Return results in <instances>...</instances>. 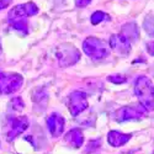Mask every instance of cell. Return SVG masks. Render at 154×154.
I'll use <instances>...</instances> for the list:
<instances>
[{
  "label": "cell",
  "mask_w": 154,
  "mask_h": 154,
  "mask_svg": "<svg viewBox=\"0 0 154 154\" xmlns=\"http://www.w3.org/2000/svg\"><path fill=\"white\" fill-rule=\"evenodd\" d=\"M134 93L147 111L154 110V85L147 76H139L134 83Z\"/></svg>",
  "instance_id": "cell-1"
},
{
  "label": "cell",
  "mask_w": 154,
  "mask_h": 154,
  "mask_svg": "<svg viewBox=\"0 0 154 154\" xmlns=\"http://www.w3.org/2000/svg\"><path fill=\"white\" fill-rule=\"evenodd\" d=\"M83 49L89 57H91L93 59H96V60L107 57L110 52L109 46L104 41L95 37L86 38L83 43Z\"/></svg>",
  "instance_id": "cell-2"
},
{
  "label": "cell",
  "mask_w": 154,
  "mask_h": 154,
  "mask_svg": "<svg viewBox=\"0 0 154 154\" xmlns=\"http://www.w3.org/2000/svg\"><path fill=\"white\" fill-rule=\"evenodd\" d=\"M147 110L142 105H137V106H125L117 111L116 115V120L119 122L123 121H136L139 120L144 116V113Z\"/></svg>",
  "instance_id": "cell-3"
},
{
  "label": "cell",
  "mask_w": 154,
  "mask_h": 154,
  "mask_svg": "<svg viewBox=\"0 0 154 154\" xmlns=\"http://www.w3.org/2000/svg\"><path fill=\"white\" fill-rule=\"evenodd\" d=\"M22 84V78L17 74H0V93H15Z\"/></svg>",
  "instance_id": "cell-4"
},
{
  "label": "cell",
  "mask_w": 154,
  "mask_h": 154,
  "mask_svg": "<svg viewBox=\"0 0 154 154\" xmlns=\"http://www.w3.org/2000/svg\"><path fill=\"white\" fill-rule=\"evenodd\" d=\"M68 107L69 111L72 112L73 116H78L80 112H83L88 107V101H86V95L80 91H75L69 96L68 101Z\"/></svg>",
  "instance_id": "cell-5"
},
{
  "label": "cell",
  "mask_w": 154,
  "mask_h": 154,
  "mask_svg": "<svg viewBox=\"0 0 154 154\" xmlns=\"http://www.w3.org/2000/svg\"><path fill=\"white\" fill-rule=\"evenodd\" d=\"M29 126V121L26 117H14L11 119L8 123V130H6V137L9 140L14 139L19 134H21Z\"/></svg>",
  "instance_id": "cell-6"
},
{
  "label": "cell",
  "mask_w": 154,
  "mask_h": 154,
  "mask_svg": "<svg viewBox=\"0 0 154 154\" xmlns=\"http://www.w3.org/2000/svg\"><path fill=\"white\" fill-rule=\"evenodd\" d=\"M110 47L121 56H126L131 52V42L123 35H113L110 38Z\"/></svg>",
  "instance_id": "cell-7"
},
{
  "label": "cell",
  "mask_w": 154,
  "mask_h": 154,
  "mask_svg": "<svg viewBox=\"0 0 154 154\" xmlns=\"http://www.w3.org/2000/svg\"><path fill=\"white\" fill-rule=\"evenodd\" d=\"M57 57L63 66H70L79 59L78 51L73 47H62L57 52Z\"/></svg>",
  "instance_id": "cell-8"
},
{
  "label": "cell",
  "mask_w": 154,
  "mask_h": 154,
  "mask_svg": "<svg viewBox=\"0 0 154 154\" xmlns=\"http://www.w3.org/2000/svg\"><path fill=\"white\" fill-rule=\"evenodd\" d=\"M47 126L53 137H58L64 130V119L58 113H53L47 119Z\"/></svg>",
  "instance_id": "cell-9"
},
{
  "label": "cell",
  "mask_w": 154,
  "mask_h": 154,
  "mask_svg": "<svg viewBox=\"0 0 154 154\" xmlns=\"http://www.w3.org/2000/svg\"><path fill=\"white\" fill-rule=\"evenodd\" d=\"M64 139H66L67 143H69L72 147H75V148H79L84 142L83 133L80 130H78V128H74V130L69 131L66 134V137H64Z\"/></svg>",
  "instance_id": "cell-10"
},
{
  "label": "cell",
  "mask_w": 154,
  "mask_h": 154,
  "mask_svg": "<svg viewBox=\"0 0 154 154\" xmlns=\"http://www.w3.org/2000/svg\"><path fill=\"white\" fill-rule=\"evenodd\" d=\"M130 138H131V134H123L117 131H111L107 137L109 143L113 147H120V146L126 144L128 140H130Z\"/></svg>",
  "instance_id": "cell-11"
},
{
  "label": "cell",
  "mask_w": 154,
  "mask_h": 154,
  "mask_svg": "<svg viewBox=\"0 0 154 154\" xmlns=\"http://www.w3.org/2000/svg\"><path fill=\"white\" fill-rule=\"evenodd\" d=\"M128 41H136L137 37H138V29L134 23H131V25H127L123 29V33H122Z\"/></svg>",
  "instance_id": "cell-12"
},
{
  "label": "cell",
  "mask_w": 154,
  "mask_h": 154,
  "mask_svg": "<svg viewBox=\"0 0 154 154\" xmlns=\"http://www.w3.org/2000/svg\"><path fill=\"white\" fill-rule=\"evenodd\" d=\"M143 29L150 36L154 37V16H147L143 21Z\"/></svg>",
  "instance_id": "cell-13"
},
{
  "label": "cell",
  "mask_w": 154,
  "mask_h": 154,
  "mask_svg": "<svg viewBox=\"0 0 154 154\" xmlns=\"http://www.w3.org/2000/svg\"><path fill=\"white\" fill-rule=\"evenodd\" d=\"M107 19H109V17H107L106 14H104V12H101V11H96L95 14L91 16V22H93L94 25H96V23L104 21V20H107Z\"/></svg>",
  "instance_id": "cell-14"
},
{
  "label": "cell",
  "mask_w": 154,
  "mask_h": 154,
  "mask_svg": "<svg viewBox=\"0 0 154 154\" xmlns=\"http://www.w3.org/2000/svg\"><path fill=\"white\" fill-rule=\"evenodd\" d=\"M91 0H76V5L78 6H86Z\"/></svg>",
  "instance_id": "cell-15"
},
{
  "label": "cell",
  "mask_w": 154,
  "mask_h": 154,
  "mask_svg": "<svg viewBox=\"0 0 154 154\" xmlns=\"http://www.w3.org/2000/svg\"><path fill=\"white\" fill-rule=\"evenodd\" d=\"M148 52H149L150 54H154V43L148 45Z\"/></svg>",
  "instance_id": "cell-16"
}]
</instances>
